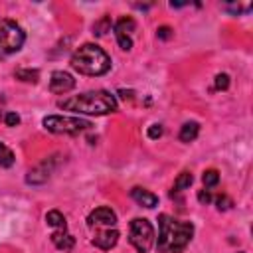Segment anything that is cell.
Segmentation results:
<instances>
[{
	"instance_id": "obj_9",
	"label": "cell",
	"mask_w": 253,
	"mask_h": 253,
	"mask_svg": "<svg viewBox=\"0 0 253 253\" xmlns=\"http://www.w3.org/2000/svg\"><path fill=\"white\" fill-rule=\"evenodd\" d=\"M75 87V79L71 73L67 71H53L51 77H49V91L55 93V95H65L69 93L71 89Z\"/></svg>"
},
{
	"instance_id": "obj_1",
	"label": "cell",
	"mask_w": 253,
	"mask_h": 253,
	"mask_svg": "<svg viewBox=\"0 0 253 253\" xmlns=\"http://www.w3.org/2000/svg\"><path fill=\"white\" fill-rule=\"evenodd\" d=\"M194 225L190 221H178L168 213L158 215V253H182L192 241Z\"/></svg>"
},
{
	"instance_id": "obj_7",
	"label": "cell",
	"mask_w": 253,
	"mask_h": 253,
	"mask_svg": "<svg viewBox=\"0 0 253 253\" xmlns=\"http://www.w3.org/2000/svg\"><path fill=\"white\" fill-rule=\"evenodd\" d=\"M87 225L91 229H105L117 225V213L111 208H97L87 215Z\"/></svg>"
},
{
	"instance_id": "obj_20",
	"label": "cell",
	"mask_w": 253,
	"mask_h": 253,
	"mask_svg": "<svg viewBox=\"0 0 253 253\" xmlns=\"http://www.w3.org/2000/svg\"><path fill=\"white\" fill-rule=\"evenodd\" d=\"M192 182H194L192 172H182V174L176 178L174 188H176V190H186V188H190V186H192Z\"/></svg>"
},
{
	"instance_id": "obj_10",
	"label": "cell",
	"mask_w": 253,
	"mask_h": 253,
	"mask_svg": "<svg viewBox=\"0 0 253 253\" xmlns=\"http://www.w3.org/2000/svg\"><path fill=\"white\" fill-rule=\"evenodd\" d=\"M119 241V231L115 227H105V229H97L95 237H93V245L99 249H111L115 247Z\"/></svg>"
},
{
	"instance_id": "obj_11",
	"label": "cell",
	"mask_w": 253,
	"mask_h": 253,
	"mask_svg": "<svg viewBox=\"0 0 253 253\" xmlns=\"http://www.w3.org/2000/svg\"><path fill=\"white\" fill-rule=\"evenodd\" d=\"M130 198L138 206H142V208H154V206H158V196H154L152 192H148L144 188H138V186H134L130 190Z\"/></svg>"
},
{
	"instance_id": "obj_28",
	"label": "cell",
	"mask_w": 253,
	"mask_h": 253,
	"mask_svg": "<svg viewBox=\"0 0 253 253\" xmlns=\"http://www.w3.org/2000/svg\"><path fill=\"white\" fill-rule=\"evenodd\" d=\"M119 95H123V99H132V91H119Z\"/></svg>"
},
{
	"instance_id": "obj_22",
	"label": "cell",
	"mask_w": 253,
	"mask_h": 253,
	"mask_svg": "<svg viewBox=\"0 0 253 253\" xmlns=\"http://www.w3.org/2000/svg\"><path fill=\"white\" fill-rule=\"evenodd\" d=\"M213 202H215V206H217V210H219V211H225V210H229V208L233 206V202H231L225 194L215 196V198H213Z\"/></svg>"
},
{
	"instance_id": "obj_17",
	"label": "cell",
	"mask_w": 253,
	"mask_h": 253,
	"mask_svg": "<svg viewBox=\"0 0 253 253\" xmlns=\"http://www.w3.org/2000/svg\"><path fill=\"white\" fill-rule=\"evenodd\" d=\"M14 152L4 144V142H0V166L2 168H10L12 164H14Z\"/></svg>"
},
{
	"instance_id": "obj_27",
	"label": "cell",
	"mask_w": 253,
	"mask_h": 253,
	"mask_svg": "<svg viewBox=\"0 0 253 253\" xmlns=\"http://www.w3.org/2000/svg\"><path fill=\"white\" fill-rule=\"evenodd\" d=\"M172 36V28L170 26H160L158 30H156V38L158 40H168Z\"/></svg>"
},
{
	"instance_id": "obj_19",
	"label": "cell",
	"mask_w": 253,
	"mask_h": 253,
	"mask_svg": "<svg viewBox=\"0 0 253 253\" xmlns=\"http://www.w3.org/2000/svg\"><path fill=\"white\" fill-rule=\"evenodd\" d=\"M202 182H204L206 188H213V186H217V182H219V172L213 170V168L206 170L204 176H202Z\"/></svg>"
},
{
	"instance_id": "obj_24",
	"label": "cell",
	"mask_w": 253,
	"mask_h": 253,
	"mask_svg": "<svg viewBox=\"0 0 253 253\" xmlns=\"http://www.w3.org/2000/svg\"><path fill=\"white\" fill-rule=\"evenodd\" d=\"M148 138H152V140H156V138H160L162 136V125H158V123H154V125H150L148 126Z\"/></svg>"
},
{
	"instance_id": "obj_29",
	"label": "cell",
	"mask_w": 253,
	"mask_h": 253,
	"mask_svg": "<svg viewBox=\"0 0 253 253\" xmlns=\"http://www.w3.org/2000/svg\"><path fill=\"white\" fill-rule=\"evenodd\" d=\"M241 253H243V251H241Z\"/></svg>"
},
{
	"instance_id": "obj_14",
	"label": "cell",
	"mask_w": 253,
	"mask_h": 253,
	"mask_svg": "<svg viewBox=\"0 0 253 253\" xmlns=\"http://www.w3.org/2000/svg\"><path fill=\"white\" fill-rule=\"evenodd\" d=\"M221 8L225 12H231L233 16H239V14H247L253 10V4L251 2H231V4H221Z\"/></svg>"
},
{
	"instance_id": "obj_26",
	"label": "cell",
	"mask_w": 253,
	"mask_h": 253,
	"mask_svg": "<svg viewBox=\"0 0 253 253\" xmlns=\"http://www.w3.org/2000/svg\"><path fill=\"white\" fill-rule=\"evenodd\" d=\"M198 202L206 206V204L213 202V196L210 194V190H206V188H204V190H200V192H198Z\"/></svg>"
},
{
	"instance_id": "obj_4",
	"label": "cell",
	"mask_w": 253,
	"mask_h": 253,
	"mask_svg": "<svg viewBox=\"0 0 253 253\" xmlns=\"http://www.w3.org/2000/svg\"><path fill=\"white\" fill-rule=\"evenodd\" d=\"M24 42L26 34L14 20H0V59L20 51Z\"/></svg>"
},
{
	"instance_id": "obj_21",
	"label": "cell",
	"mask_w": 253,
	"mask_h": 253,
	"mask_svg": "<svg viewBox=\"0 0 253 253\" xmlns=\"http://www.w3.org/2000/svg\"><path fill=\"white\" fill-rule=\"evenodd\" d=\"M115 36H117V42H119V47H121V49L128 51V49L132 47V38H130L128 34H123V32H115Z\"/></svg>"
},
{
	"instance_id": "obj_6",
	"label": "cell",
	"mask_w": 253,
	"mask_h": 253,
	"mask_svg": "<svg viewBox=\"0 0 253 253\" xmlns=\"http://www.w3.org/2000/svg\"><path fill=\"white\" fill-rule=\"evenodd\" d=\"M128 241L138 253H148L154 245V227L144 217H134L128 225Z\"/></svg>"
},
{
	"instance_id": "obj_23",
	"label": "cell",
	"mask_w": 253,
	"mask_h": 253,
	"mask_svg": "<svg viewBox=\"0 0 253 253\" xmlns=\"http://www.w3.org/2000/svg\"><path fill=\"white\" fill-rule=\"evenodd\" d=\"M227 87H229V75L227 73H217L215 75V89L225 91Z\"/></svg>"
},
{
	"instance_id": "obj_8",
	"label": "cell",
	"mask_w": 253,
	"mask_h": 253,
	"mask_svg": "<svg viewBox=\"0 0 253 253\" xmlns=\"http://www.w3.org/2000/svg\"><path fill=\"white\" fill-rule=\"evenodd\" d=\"M53 168H55V156L45 158V160H42L38 166H34V168L28 172L26 182H28V184H34V186H36V184H43V182L51 176Z\"/></svg>"
},
{
	"instance_id": "obj_12",
	"label": "cell",
	"mask_w": 253,
	"mask_h": 253,
	"mask_svg": "<svg viewBox=\"0 0 253 253\" xmlns=\"http://www.w3.org/2000/svg\"><path fill=\"white\" fill-rule=\"evenodd\" d=\"M51 241L59 251H69L75 245V237L71 233H67L65 229H57L51 233Z\"/></svg>"
},
{
	"instance_id": "obj_18",
	"label": "cell",
	"mask_w": 253,
	"mask_h": 253,
	"mask_svg": "<svg viewBox=\"0 0 253 253\" xmlns=\"http://www.w3.org/2000/svg\"><path fill=\"white\" fill-rule=\"evenodd\" d=\"M111 26H113L111 18H109V16H103L101 20H97V22L93 24V34H95V36H105V34L111 30Z\"/></svg>"
},
{
	"instance_id": "obj_25",
	"label": "cell",
	"mask_w": 253,
	"mask_h": 253,
	"mask_svg": "<svg viewBox=\"0 0 253 253\" xmlns=\"http://www.w3.org/2000/svg\"><path fill=\"white\" fill-rule=\"evenodd\" d=\"M4 123L8 126H16V125H20V117L14 111H8V113H4Z\"/></svg>"
},
{
	"instance_id": "obj_5",
	"label": "cell",
	"mask_w": 253,
	"mask_h": 253,
	"mask_svg": "<svg viewBox=\"0 0 253 253\" xmlns=\"http://www.w3.org/2000/svg\"><path fill=\"white\" fill-rule=\"evenodd\" d=\"M42 125L55 134H79L93 126L89 121L81 117H65V115H47L43 117Z\"/></svg>"
},
{
	"instance_id": "obj_16",
	"label": "cell",
	"mask_w": 253,
	"mask_h": 253,
	"mask_svg": "<svg viewBox=\"0 0 253 253\" xmlns=\"http://www.w3.org/2000/svg\"><path fill=\"white\" fill-rule=\"evenodd\" d=\"M16 79L26 81V83H38L40 79V71L38 69H16Z\"/></svg>"
},
{
	"instance_id": "obj_3",
	"label": "cell",
	"mask_w": 253,
	"mask_h": 253,
	"mask_svg": "<svg viewBox=\"0 0 253 253\" xmlns=\"http://www.w3.org/2000/svg\"><path fill=\"white\" fill-rule=\"evenodd\" d=\"M71 67L81 75L99 77V75H105L111 69V57L97 43H83L81 47H77L73 51Z\"/></svg>"
},
{
	"instance_id": "obj_13",
	"label": "cell",
	"mask_w": 253,
	"mask_h": 253,
	"mask_svg": "<svg viewBox=\"0 0 253 253\" xmlns=\"http://www.w3.org/2000/svg\"><path fill=\"white\" fill-rule=\"evenodd\" d=\"M198 132H200V125H198L196 121H188V123L182 125L178 138H180L182 142H192V140H196Z\"/></svg>"
},
{
	"instance_id": "obj_15",
	"label": "cell",
	"mask_w": 253,
	"mask_h": 253,
	"mask_svg": "<svg viewBox=\"0 0 253 253\" xmlns=\"http://www.w3.org/2000/svg\"><path fill=\"white\" fill-rule=\"evenodd\" d=\"M45 221H47V225H51L55 229H65V215L61 211H57V210L47 211L45 213Z\"/></svg>"
},
{
	"instance_id": "obj_2",
	"label": "cell",
	"mask_w": 253,
	"mask_h": 253,
	"mask_svg": "<svg viewBox=\"0 0 253 253\" xmlns=\"http://www.w3.org/2000/svg\"><path fill=\"white\" fill-rule=\"evenodd\" d=\"M57 107L63 111H71L75 115H109L117 111V99L109 91L97 89L65 97L57 101Z\"/></svg>"
}]
</instances>
